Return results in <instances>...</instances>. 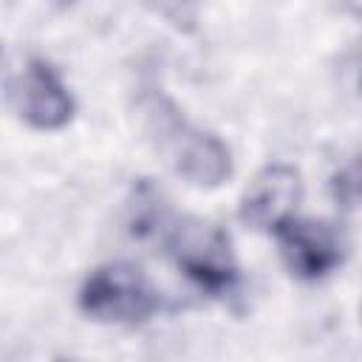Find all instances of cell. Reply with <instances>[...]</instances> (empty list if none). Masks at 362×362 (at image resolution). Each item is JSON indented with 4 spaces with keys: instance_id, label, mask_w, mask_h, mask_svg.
I'll list each match as a JSON object with an SVG mask.
<instances>
[{
    "instance_id": "7a4b0ae2",
    "label": "cell",
    "mask_w": 362,
    "mask_h": 362,
    "mask_svg": "<svg viewBox=\"0 0 362 362\" xmlns=\"http://www.w3.org/2000/svg\"><path fill=\"white\" fill-rule=\"evenodd\" d=\"M175 266L204 291L226 294L238 283V263L232 243L221 226L204 218H178L164 235Z\"/></svg>"
},
{
    "instance_id": "277c9868",
    "label": "cell",
    "mask_w": 362,
    "mask_h": 362,
    "mask_svg": "<svg viewBox=\"0 0 362 362\" xmlns=\"http://www.w3.org/2000/svg\"><path fill=\"white\" fill-rule=\"evenodd\" d=\"M303 198L300 173L288 164L263 167L240 195L238 218L257 232H277L286 221L294 218Z\"/></svg>"
},
{
    "instance_id": "8992f818",
    "label": "cell",
    "mask_w": 362,
    "mask_h": 362,
    "mask_svg": "<svg viewBox=\"0 0 362 362\" xmlns=\"http://www.w3.org/2000/svg\"><path fill=\"white\" fill-rule=\"evenodd\" d=\"M20 119L37 130H57L71 122L74 99L45 59H28L11 88Z\"/></svg>"
},
{
    "instance_id": "3957f363",
    "label": "cell",
    "mask_w": 362,
    "mask_h": 362,
    "mask_svg": "<svg viewBox=\"0 0 362 362\" xmlns=\"http://www.w3.org/2000/svg\"><path fill=\"white\" fill-rule=\"evenodd\" d=\"M161 305L147 274L124 260L93 269L79 288V308L99 322H141Z\"/></svg>"
},
{
    "instance_id": "52a82bcc",
    "label": "cell",
    "mask_w": 362,
    "mask_h": 362,
    "mask_svg": "<svg viewBox=\"0 0 362 362\" xmlns=\"http://www.w3.org/2000/svg\"><path fill=\"white\" fill-rule=\"evenodd\" d=\"M331 195L337 206L351 209L362 204V158L345 164L334 178H331Z\"/></svg>"
},
{
    "instance_id": "5b68a950",
    "label": "cell",
    "mask_w": 362,
    "mask_h": 362,
    "mask_svg": "<svg viewBox=\"0 0 362 362\" xmlns=\"http://www.w3.org/2000/svg\"><path fill=\"white\" fill-rule=\"evenodd\" d=\"M274 235L286 269L300 280H320L342 263L339 232L325 221L291 218Z\"/></svg>"
},
{
    "instance_id": "6da1fadb",
    "label": "cell",
    "mask_w": 362,
    "mask_h": 362,
    "mask_svg": "<svg viewBox=\"0 0 362 362\" xmlns=\"http://www.w3.org/2000/svg\"><path fill=\"white\" fill-rule=\"evenodd\" d=\"M147 124L150 133L158 139V147L167 153V161L178 175H184L195 187H218L232 173V158L226 144L192 127L173 102L153 96L147 102Z\"/></svg>"
}]
</instances>
